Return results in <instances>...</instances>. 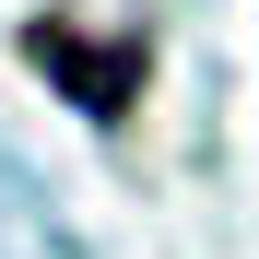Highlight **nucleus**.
Masks as SVG:
<instances>
[{"label": "nucleus", "instance_id": "nucleus-1", "mask_svg": "<svg viewBox=\"0 0 259 259\" xmlns=\"http://www.w3.org/2000/svg\"><path fill=\"white\" fill-rule=\"evenodd\" d=\"M24 59H48V82H59L71 106H95V118H118L130 82H142V59H130V48H82L71 24H24Z\"/></svg>", "mask_w": 259, "mask_h": 259}]
</instances>
